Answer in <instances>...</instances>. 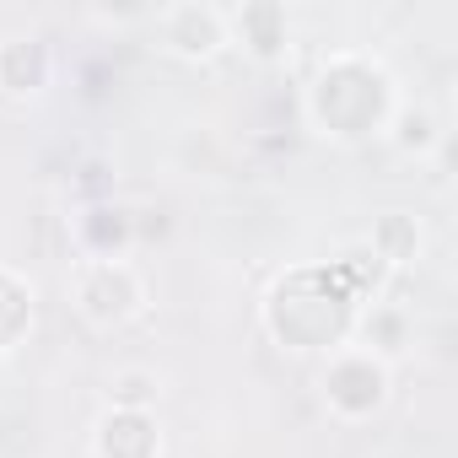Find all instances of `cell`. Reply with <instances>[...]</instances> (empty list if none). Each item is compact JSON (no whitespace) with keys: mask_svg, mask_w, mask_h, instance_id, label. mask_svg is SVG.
Here are the masks:
<instances>
[{"mask_svg":"<svg viewBox=\"0 0 458 458\" xmlns=\"http://www.w3.org/2000/svg\"><path fill=\"white\" fill-rule=\"evenodd\" d=\"M49 76V49L38 38L0 44V92H33Z\"/></svg>","mask_w":458,"mask_h":458,"instance_id":"8992f818","label":"cell"},{"mask_svg":"<svg viewBox=\"0 0 458 458\" xmlns=\"http://www.w3.org/2000/svg\"><path fill=\"white\" fill-rule=\"evenodd\" d=\"M140 276L124 265V259H87L76 270V308L92 318V324H124L140 313Z\"/></svg>","mask_w":458,"mask_h":458,"instance_id":"7a4b0ae2","label":"cell"},{"mask_svg":"<svg viewBox=\"0 0 458 458\" xmlns=\"http://www.w3.org/2000/svg\"><path fill=\"white\" fill-rule=\"evenodd\" d=\"M324 399L345 420H361L388 399V367L372 351H340L329 361V372H324Z\"/></svg>","mask_w":458,"mask_h":458,"instance_id":"3957f363","label":"cell"},{"mask_svg":"<svg viewBox=\"0 0 458 458\" xmlns=\"http://www.w3.org/2000/svg\"><path fill=\"white\" fill-rule=\"evenodd\" d=\"M308 108H313V124L335 140H356L367 130H383L388 114H394V92H388V76L356 55H340L335 65H324V76L313 81L308 92Z\"/></svg>","mask_w":458,"mask_h":458,"instance_id":"6da1fadb","label":"cell"},{"mask_svg":"<svg viewBox=\"0 0 458 458\" xmlns=\"http://www.w3.org/2000/svg\"><path fill=\"white\" fill-rule=\"evenodd\" d=\"M226 22H238L243 44H254L259 55H276L286 44V12L281 6H243L238 17H226Z\"/></svg>","mask_w":458,"mask_h":458,"instance_id":"52a82bcc","label":"cell"},{"mask_svg":"<svg viewBox=\"0 0 458 458\" xmlns=\"http://www.w3.org/2000/svg\"><path fill=\"white\" fill-rule=\"evenodd\" d=\"M162 33H167V49L189 55V60H205L226 44V12L216 6H173L162 12Z\"/></svg>","mask_w":458,"mask_h":458,"instance_id":"277c9868","label":"cell"},{"mask_svg":"<svg viewBox=\"0 0 458 458\" xmlns=\"http://www.w3.org/2000/svg\"><path fill=\"white\" fill-rule=\"evenodd\" d=\"M33 324V286L12 281L6 297H0V351H12L22 340V329Z\"/></svg>","mask_w":458,"mask_h":458,"instance_id":"ba28073f","label":"cell"},{"mask_svg":"<svg viewBox=\"0 0 458 458\" xmlns=\"http://www.w3.org/2000/svg\"><path fill=\"white\" fill-rule=\"evenodd\" d=\"M162 453V437H157V426H151V415L146 410H114V415H103V426H98V458H157Z\"/></svg>","mask_w":458,"mask_h":458,"instance_id":"5b68a950","label":"cell"}]
</instances>
